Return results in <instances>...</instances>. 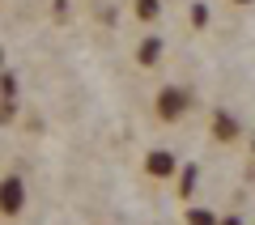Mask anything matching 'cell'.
Instances as JSON below:
<instances>
[{
    "label": "cell",
    "instance_id": "obj_1",
    "mask_svg": "<svg viewBox=\"0 0 255 225\" xmlns=\"http://www.w3.org/2000/svg\"><path fill=\"white\" fill-rule=\"evenodd\" d=\"M187 107H191V98H187V90H179V85H166V90L157 94V115H162L166 123H174L179 115H187Z\"/></svg>",
    "mask_w": 255,
    "mask_h": 225
},
{
    "label": "cell",
    "instance_id": "obj_2",
    "mask_svg": "<svg viewBox=\"0 0 255 225\" xmlns=\"http://www.w3.org/2000/svg\"><path fill=\"white\" fill-rule=\"evenodd\" d=\"M26 208V187H21V179L17 174H9V179L0 183V213H21Z\"/></svg>",
    "mask_w": 255,
    "mask_h": 225
},
{
    "label": "cell",
    "instance_id": "obj_3",
    "mask_svg": "<svg viewBox=\"0 0 255 225\" xmlns=\"http://www.w3.org/2000/svg\"><path fill=\"white\" fill-rule=\"evenodd\" d=\"M149 174H153V179H166V174H174V157L166 153V149H157V153H149Z\"/></svg>",
    "mask_w": 255,
    "mask_h": 225
},
{
    "label": "cell",
    "instance_id": "obj_4",
    "mask_svg": "<svg viewBox=\"0 0 255 225\" xmlns=\"http://www.w3.org/2000/svg\"><path fill=\"white\" fill-rule=\"evenodd\" d=\"M213 132H217L221 140H234V136H238V119L226 115V111H217V119H213Z\"/></svg>",
    "mask_w": 255,
    "mask_h": 225
},
{
    "label": "cell",
    "instance_id": "obj_5",
    "mask_svg": "<svg viewBox=\"0 0 255 225\" xmlns=\"http://www.w3.org/2000/svg\"><path fill=\"white\" fill-rule=\"evenodd\" d=\"M140 64H153L157 60V55H162V43H157V38H145V43H140Z\"/></svg>",
    "mask_w": 255,
    "mask_h": 225
},
{
    "label": "cell",
    "instance_id": "obj_6",
    "mask_svg": "<svg viewBox=\"0 0 255 225\" xmlns=\"http://www.w3.org/2000/svg\"><path fill=\"white\" fill-rule=\"evenodd\" d=\"M187 225H217V217L204 213V208H191V213H187Z\"/></svg>",
    "mask_w": 255,
    "mask_h": 225
},
{
    "label": "cell",
    "instance_id": "obj_7",
    "mask_svg": "<svg viewBox=\"0 0 255 225\" xmlns=\"http://www.w3.org/2000/svg\"><path fill=\"white\" fill-rule=\"evenodd\" d=\"M157 9H162V4H157V0H136V13H140V17H157Z\"/></svg>",
    "mask_w": 255,
    "mask_h": 225
},
{
    "label": "cell",
    "instance_id": "obj_8",
    "mask_svg": "<svg viewBox=\"0 0 255 225\" xmlns=\"http://www.w3.org/2000/svg\"><path fill=\"white\" fill-rule=\"evenodd\" d=\"M191 187H196V166H187V174H183V196H187Z\"/></svg>",
    "mask_w": 255,
    "mask_h": 225
},
{
    "label": "cell",
    "instance_id": "obj_9",
    "mask_svg": "<svg viewBox=\"0 0 255 225\" xmlns=\"http://www.w3.org/2000/svg\"><path fill=\"white\" fill-rule=\"evenodd\" d=\"M217 225H243V221H238V217H230V221H217Z\"/></svg>",
    "mask_w": 255,
    "mask_h": 225
},
{
    "label": "cell",
    "instance_id": "obj_10",
    "mask_svg": "<svg viewBox=\"0 0 255 225\" xmlns=\"http://www.w3.org/2000/svg\"><path fill=\"white\" fill-rule=\"evenodd\" d=\"M234 4H247V0H234Z\"/></svg>",
    "mask_w": 255,
    "mask_h": 225
}]
</instances>
